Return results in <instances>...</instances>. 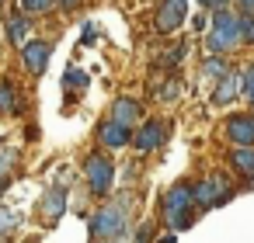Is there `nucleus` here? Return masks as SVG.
Here are the masks:
<instances>
[{"label": "nucleus", "instance_id": "25", "mask_svg": "<svg viewBox=\"0 0 254 243\" xmlns=\"http://www.w3.org/2000/svg\"><path fill=\"white\" fill-rule=\"evenodd\" d=\"M11 167H14V153H0V191L11 181Z\"/></svg>", "mask_w": 254, "mask_h": 243}, {"label": "nucleus", "instance_id": "26", "mask_svg": "<svg viewBox=\"0 0 254 243\" xmlns=\"http://www.w3.org/2000/svg\"><path fill=\"white\" fill-rule=\"evenodd\" d=\"M94 39H98V28H94V21H84V32H80V42H84V46H91Z\"/></svg>", "mask_w": 254, "mask_h": 243}, {"label": "nucleus", "instance_id": "12", "mask_svg": "<svg viewBox=\"0 0 254 243\" xmlns=\"http://www.w3.org/2000/svg\"><path fill=\"white\" fill-rule=\"evenodd\" d=\"M223 136L233 146H254V115H230L223 122Z\"/></svg>", "mask_w": 254, "mask_h": 243}, {"label": "nucleus", "instance_id": "28", "mask_svg": "<svg viewBox=\"0 0 254 243\" xmlns=\"http://www.w3.org/2000/svg\"><path fill=\"white\" fill-rule=\"evenodd\" d=\"M202 7H209V11H219V7H230L233 0H198Z\"/></svg>", "mask_w": 254, "mask_h": 243}, {"label": "nucleus", "instance_id": "4", "mask_svg": "<svg viewBox=\"0 0 254 243\" xmlns=\"http://www.w3.org/2000/svg\"><path fill=\"white\" fill-rule=\"evenodd\" d=\"M115 177H119V170H115L112 156H105L101 149L87 153V160H84V184H87L91 198H108L115 191Z\"/></svg>", "mask_w": 254, "mask_h": 243}, {"label": "nucleus", "instance_id": "30", "mask_svg": "<svg viewBox=\"0 0 254 243\" xmlns=\"http://www.w3.org/2000/svg\"><path fill=\"white\" fill-rule=\"evenodd\" d=\"M237 7L240 11H254V0H237Z\"/></svg>", "mask_w": 254, "mask_h": 243}, {"label": "nucleus", "instance_id": "24", "mask_svg": "<svg viewBox=\"0 0 254 243\" xmlns=\"http://www.w3.org/2000/svg\"><path fill=\"white\" fill-rule=\"evenodd\" d=\"M240 73H244V97H247V104L254 108V63H247Z\"/></svg>", "mask_w": 254, "mask_h": 243}, {"label": "nucleus", "instance_id": "16", "mask_svg": "<svg viewBox=\"0 0 254 243\" xmlns=\"http://www.w3.org/2000/svg\"><path fill=\"white\" fill-rule=\"evenodd\" d=\"M230 70H233V66L226 63V56H202V63H198V77H202L205 84H216V80H223Z\"/></svg>", "mask_w": 254, "mask_h": 243}, {"label": "nucleus", "instance_id": "11", "mask_svg": "<svg viewBox=\"0 0 254 243\" xmlns=\"http://www.w3.org/2000/svg\"><path fill=\"white\" fill-rule=\"evenodd\" d=\"M98 143L105 146V149H126L129 143H132V129L129 125H122V122H115L112 115L98 125Z\"/></svg>", "mask_w": 254, "mask_h": 243}, {"label": "nucleus", "instance_id": "29", "mask_svg": "<svg viewBox=\"0 0 254 243\" xmlns=\"http://www.w3.org/2000/svg\"><path fill=\"white\" fill-rule=\"evenodd\" d=\"M60 7H63V11H77V7H80V0H60Z\"/></svg>", "mask_w": 254, "mask_h": 243}, {"label": "nucleus", "instance_id": "19", "mask_svg": "<svg viewBox=\"0 0 254 243\" xmlns=\"http://www.w3.org/2000/svg\"><path fill=\"white\" fill-rule=\"evenodd\" d=\"M153 97H157V101H164V104L178 101V97H181V80H178V77H167V80H160V84L153 87Z\"/></svg>", "mask_w": 254, "mask_h": 243}, {"label": "nucleus", "instance_id": "14", "mask_svg": "<svg viewBox=\"0 0 254 243\" xmlns=\"http://www.w3.org/2000/svg\"><path fill=\"white\" fill-rule=\"evenodd\" d=\"M112 118L122 122V125H129V129H136V125L143 122V104H139L136 97H115V104H112Z\"/></svg>", "mask_w": 254, "mask_h": 243}, {"label": "nucleus", "instance_id": "5", "mask_svg": "<svg viewBox=\"0 0 254 243\" xmlns=\"http://www.w3.org/2000/svg\"><path fill=\"white\" fill-rule=\"evenodd\" d=\"M233 198V184L226 174H205L195 181V205L198 212H209V208H219Z\"/></svg>", "mask_w": 254, "mask_h": 243}, {"label": "nucleus", "instance_id": "17", "mask_svg": "<svg viewBox=\"0 0 254 243\" xmlns=\"http://www.w3.org/2000/svg\"><path fill=\"white\" fill-rule=\"evenodd\" d=\"M226 160H230V170H237L240 177L247 181L254 177V146H233Z\"/></svg>", "mask_w": 254, "mask_h": 243}, {"label": "nucleus", "instance_id": "10", "mask_svg": "<svg viewBox=\"0 0 254 243\" xmlns=\"http://www.w3.org/2000/svg\"><path fill=\"white\" fill-rule=\"evenodd\" d=\"M240 94H244V73H240V70H230L223 80H216V84H212V104H216V108L233 104Z\"/></svg>", "mask_w": 254, "mask_h": 243}, {"label": "nucleus", "instance_id": "18", "mask_svg": "<svg viewBox=\"0 0 254 243\" xmlns=\"http://www.w3.org/2000/svg\"><path fill=\"white\" fill-rule=\"evenodd\" d=\"M87 84H91V77L80 70V66H66V73H63V91H66V97H80L84 91H87Z\"/></svg>", "mask_w": 254, "mask_h": 243}, {"label": "nucleus", "instance_id": "21", "mask_svg": "<svg viewBox=\"0 0 254 243\" xmlns=\"http://www.w3.org/2000/svg\"><path fill=\"white\" fill-rule=\"evenodd\" d=\"M25 222V215L18 212V208H11V205H0V236H11L18 226Z\"/></svg>", "mask_w": 254, "mask_h": 243}, {"label": "nucleus", "instance_id": "8", "mask_svg": "<svg viewBox=\"0 0 254 243\" xmlns=\"http://www.w3.org/2000/svg\"><path fill=\"white\" fill-rule=\"evenodd\" d=\"M167 122L164 118H146V122H139L136 125V132H132V149L136 153H153V149H160L164 143H167Z\"/></svg>", "mask_w": 254, "mask_h": 243}, {"label": "nucleus", "instance_id": "15", "mask_svg": "<svg viewBox=\"0 0 254 243\" xmlns=\"http://www.w3.org/2000/svg\"><path fill=\"white\" fill-rule=\"evenodd\" d=\"M25 111V97L18 94L11 77H0V115H21Z\"/></svg>", "mask_w": 254, "mask_h": 243}, {"label": "nucleus", "instance_id": "6", "mask_svg": "<svg viewBox=\"0 0 254 243\" xmlns=\"http://www.w3.org/2000/svg\"><path fill=\"white\" fill-rule=\"evenodd\" d=\"M66 208H70V194H66V188L63 184H49L46 191H42V198H39V219H42V226H60V219L66 215Z\"/></svg>", "mask_w": 254, "mask_h": 243}, {"label": "nucleus", "instance_id": "27", "mask_svg": "<svg viewBox=\"0 0 254 243\" xmlns=\"http://www.w3.org/2000/svg\"><path fill=\"white\" fill-rule=\"evenodd\" d=\"M132 240H153V226H150V222L136 226V229H132Z\"/></svg>", "mask_w": 254, "mask_h": 243}, {"label": "nucleus", "instance_id": "1", "mask_svg": "<svg viewBox=\"0 0 254 243\" xmlns=\"http://www.w3.org/2000/svg\"><path fill=\"white\" fill-rule=\"evenodd\" d=\"M132 208H136L132 191H119L115 198L108 194L105 205L87 215L91 240H132Z\"/></svg>", "mask_w": 254, "mask_h": 243}, {"label": "nucleus", "instance_id": "22", "mask_svg": "<svg viewBox=\"0 0 254 243\" xmlns=\"http://www.w3.org/2000/svg\"><path fill=\"white\" fill-rule=\"evenodd\" d=\"M185 56H188V42H178V46H171L157 63H160V70H178V66L185 63Z\"/></svg>", "mask_w": 254, "mask_h": 243}, {"label": "nucleus", "instance_id": "20", "mask_svg": "<svg viewBox=\"0 0 254 243\" xmlns=\"http://www.w3.org/2000/svg\"><path fill=\"white\" fill-rule=\"evenodd\" d=\"M56 7H60V0H18V11H25L28 18H42Z\"/></svg>", "mask_w": 254, "mask_h": 243}, {"label": "nucleus", "instance_id": "7", "mask_svg": "<svg viewBox=\"0 0 254 243\" xmlns=\"http://www.w3.org/2000/svg\"><path fill=\"white\" fill-rule=\"evenodd\" d=\"M188 21V0H160L153 14V32L157 35H174Z\"/></svg>", "mask_w": 254, "mask_h": 243}, {"label": "nucleus", "instance_id": "2", "mask_svg": "<svg viewBox=\"0 0 254 243\" xmlns=\"http://www.w3.org/2000/svg\"><path fill=\"white\" fill-rule=\"evenodd\" d=\"M195 181H178L164 191L160 198V222H167L174 233H185L191 222H195Z\"/></svg>", "mask_w": 254, "mask_h": 243}, {"label": "nucleus", "instance_id": "23", "mask_svg": "<svg viewBox=\"0 0 254 243\" xmlns=\"http://www.w3.org/2000/svg\"><path fill=\"white\" fill-rule=\"evenodd\" d=\"M240 35L247 46H254V11H240Z\"/></svg>", "mask_w": 254, "mask_h": 243}, {"label": "nucleus", "instance_id": "13", "mask_svg": "<svg viewBox=\"0 0 254 243\" xmlns=\"http://www.w3.org/2000/svg\"><path fill=\"white\" fill-rule=\"evenodd\" d=\"M28 32H32V21H28L25 11L7 14V21H4V35H7V46H11V49H21V46L28 42Z\"/></svg>", "mask_w": 254, "mask_h": 243}, {"label": "nucleus", "instance_id": "9", "mask_svg": "<svg viewBox=\"0 0 254 243\" xmlns=\"http://www.w3.org/2000/svg\"><path fill=\"white\" fill-rule=\"evenodd\" d=\"M18 56H21V63H25V70L32 73V77H42L46 70H49V59H53V46L46 42V39H28L21 49H18Z\"/></svg>", "mask_w": 254, "mask_h": 243}, {"label": "nucleus", "instance_id": "3", "mask_svg": "<svg viewBox=\"0 0 254 243\" xmlns=\"http://www.w3.org/2000/svg\"><path fill=\"white\" fill-rule=\"evenodd\" d=\"M240 42H244V35H240V14L230 11V7L212 11V25L205 28V42H202L205 56H226Z\"/></svg>", "mask_w": 254, "mask_h": 243}]
</instances>
